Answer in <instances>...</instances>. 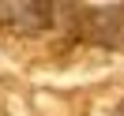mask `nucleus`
<instances>
[{
  "label": "nucleus",
  "instance_id": "nucleus-1",
  "mask_svg": "<svg viewBox=\"0 0 124 116\" xmlns=\"http://www.w3.org/2000/svg\"><path fill=\"white\" fill-rule=\"evenodd\" d=\"M79 30L98 45H120L124 41V4H94L75 11Z\"/></svg>",
  "mask_w": 124,
  "mask_h": 116
},
{
  "label": "nucleus",
  "instance_id": "nucleus-2",
  "mask_svg": "<svg viewBox=\"0 0 124 116\" xmlns=\"http://www.w3.org/2000/svg\"><path fill=\"white\" fill-rule=\"evenodd\" d=\"M56 4L49 0H11V4H0V23L15 34H41L53 23Z\"/></svg>",
  "mask_w": 124,
  "mask_h": 116
},
{
  "label": "nucleus",
  "instance_id": "nucleus-3",
  "mask_svg": "<svg viewBox=\"0 0 124 116\" xmlns=\"http://www.w3.org/2000/svg\"><path fill=\"white\" fill-rule=\"evenodd\" d=\"M113 116H124V101H120V105H116V109H113Z\"/></svg>",
  "mask_w": 124,
  "mask_h": 116
}]
</instances>
